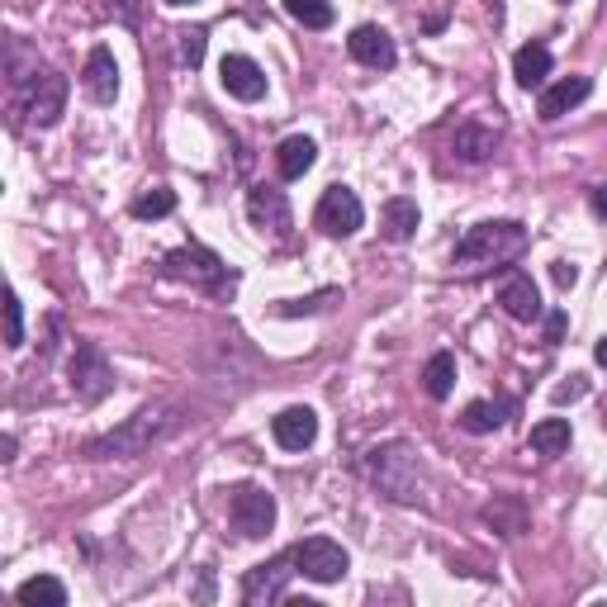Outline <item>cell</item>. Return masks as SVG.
I'll use <instances>...</instances> for the list:
<instances>
[{
	"mask_svg": "<svg viewBox=\"0 0 607 607\" xmlns=\"http://www.w3.org/2000/svg\"><path fill=\"white\" fill-rule=\"evenodd\" d=\"M527 252V228L513 224V218H498V224H475L465 238L456 242L451 252V266L460 276H475V270H489V266H508Z\"/></svg>",
	"mask_w": 607,
	"mask_h": 607,
	"instance_id": "6da1fadb",
	"label": "cell"
},
{
	"mask_svg": "<svg viewBox=\"0 0 607 607\" xmlns=\"http://www.w3.org/2000/svg\"><path fill=\"white\" fill-rule=\"evenodd\" d=\"M162 270L172 280H186V286H195V290H224L228 286V266L218 262L214 252H204V248H176V252H166L162 256Z\"/></svg>",
	"mask_w": 607,
	"mask_h": 607,
	"instance_id": "7a4b0ae2",
	"label": "cell"
},
{
	"mask_svg": "<svg viewBox=\"0 0 607 607\" xmlns=\"http://www.w3.org/2000/svg\"><path fill=\"white\" fill-rule=\"evenodd\" d=\"M290 560H294V570H300L304 579H314V584H338V579L352 570V555H346L338 541H328V536L300 541V546L290 551Z\"/></svg>",
	"mask_w": 607,
	"mask_h": 607,
	"instance_id": "3957f363",
	"label": "cell"
},
{
	"mask_svg": "<svg viewBox=\"0 0 607 607\" xmlns=\"http://www.w3.org/2000/svg\"><path fill=\"white\" fill-rule=\"evenodd\" d=\"M228 522H232V532L238 536H266L270 527H276V498L266 494V489H256V484H242V489H232V498H228Z\"/></svg>",
	"mask_w": 607,
	"mask_h": 607,
	"instance_id": "277c9868",
	"label": "cell"
},
{
	"mask_svg": "<svg viewBox=\"0 0 607 607\" xmlns=\"http://www.w3.org/2000/svg\"><path fill=\"white\" fill-rule=\"evenodd\" d=\"M361 224H366V210H361L356 190H346V186H328V190H323V200L314 210V228L318 232H328V238H352Z\"/></svg>",
	"mask_w": 607,
	"mask_h": 607,
	"instance_id": "5b68a950",
	"label": "cell"
},
{
	"mask_svg": "<svg viewBox=\"0 0 607 607\" xmlns=\"http://www.w3.org/2000/svg\"><path fill=\"white\" fill-rule=\"evenodd\" d=\"M67 376H72V390L81 399H90V404L114 390V370H110V361H105V352H100L96 342H76Z\"/></svg>",
	"mask_w": 607,
	"mask_h": 607,
	"instance_id": "8992f818",
	"label": "cell"
},
{
	"mask_svg": "<svg viewBox=\"0 0 607 607\" xmlns=\"http://www.w3.org/2000/svg\"><path fill=\"white\" fill-rule=\"evenodd\" d=\"M166 428V422H157L152 413H138V418H128V428L100 437V442H90V456L105 460V456H138L148 442H157V432Z\"/></svg>",
	"mask_w": 607,
	"mask_h": 607,
	"instance_id": "52a82bcc",
	"label": "cell"
},
{
	"mask_svg": "<svg viewBox=\"0 0 607 607\" xmlns=\"http://www.w3.org/2000/svg\"><path fill=\"white\" fill-rule=\"evenodd\" d=\"M67 110V76L62 72H34V90H29V119L38 128H53Z\"/></svg>",
	"mask_w": 607,
	"mask_h": 607,
	"instance_id": "ba28073f",
	"label": "cell"
},
{
	"mask_svg": "<svg viewBox=\"0 0 607 607\" xmlns=\"http://www.w3.org/2000/svg\"><path fill=\"white\" fill-rule=\"evenodd\" d=\"M270 437H276L280 451H308L318 442V413L304 404L276 413V418H270Z\"/></svg>",
	"mask_w": 607,
	"mask_h": 607,
	"instance_id": "9c48e42d",
	"label": "cell"
},
{
	"mask_svg": "<svg viewBox=\"0 0 607 607\" xmlns=\"http://www.w3.org/2000/svg\"><path fill=\"white\" fill-rule=\"evenodd\" d=\"M346 53H352L361 67H376V72H390L399 62L394 38L384 34L380 24H361V29H352V38H346Z\"/></svg>",
	"mask_w": 607,
	"mask_h": 607,
	"instance_id": "30bf717a",
	"label": "cell"
},
{
	"mask_svg": "<svg viewBox=\"0 0 607 607\" xmlns=\"http://www.w3.org/2000/svg\"><path fill=\"white\" fill-rule=\"evenodd\" d=\"M218 81H224V90L232 100H262L266 96V72L256 67L252 58H242V53H228L224 62H218Z\"/></svg>",
	"mask_w": 607,
	"mask_h": 607,
	"instance_id": "8fae6325",
	"label": "cell"
},
{
	"mask_svg": "<svg viewBox=\"0 0 607 607\" xmlns=\"http://www.w3.org/2000/svg\"><path fill=\"white\" fill-rule=\"evenodd\" d=\"M248 214L262 232H276V238L290 232V200H286V190H276V186H252L248 190Z\"/></svg>",
	"mask_w": 607,
	"mask_h": 607,
	"instance_id": "7c38bea8",
	"label": "cell"
},
{
	"mask_svg": "<svg viewBox=\"0 0 607 607\" xmlns=\"http://www.w3.org/2000/svg\"><path fill=\"white\" fill-rule=\"evenodd\" d=\"M593 96V81L589 76H565V81H555V86H541V100H536V114L546 124L555 119H565L574 105H584V100Z\"/></svg>",
	"mask_w": 607,
	"mask_h": 607,
	"instance_id": "4fadbf2b",
	"label": "cell"
},
{
	"mask_svg": "<svg viewBox=\"0 0 607 607\" xmlns=\"http://www.w3.org/2000/svg\"><path fill=\"white\" fill-rule=\"evenodd\" d=\"M290 565H294L290 555H280V560H270V565H256V570L242 579V598H248L252 607L256 603H280L286 598V579L294 574Z\"/></svg>",
	"mask_w": 607,
	"mask_h": 607,
	"instance_id": "5bb4252c",
	"label": "cell"
},
{
	"mask_svg": "<svg viewBox=\"0 0 607 607\" xmlns=\"http://www.w3.org/2000/svg\"><path fill=\"white\" fill-rule=\"evenodd\" d=\"M498 304H503V314L508 318H518V323H536L546 308H541V290H536V280L532 276H508L503 280V290H498Z\"/></svg>",
	"mask_w": 607,
	"mask_h": 607,
	"instance_id": "9a60e30c",
	"label": "cell"
},
{
	"mask_svg": "<svg viewBox=\"0 0 607 607\" xmlns=\"http://www.w3.org/2000/svg\"><path fill=\"white\" fill-rule=\"evenodd\" d=\"M86 96L96 100V105H114V96H119V67H114V53L110 48H96V53L86 58Z\"/></svg>",
	"mask_w": 607,
	"mask_h": 607,
	"instance_id": "2e32d148",
	"label": "cell"
},
{
	"mask_svg": "<svg viewBox=\"0 0 607 607\" xmlns=\"http://www.w3.org/2000/svg\"><path fill=\"white\" fill-rule=\"evenodd\" d=\"M518 413V404L513 399H480V404H470L460 413V428L465 432H475V437H484V432H498L503 422Z\"/></svg>",
	"mask_w": 607,
	"mask_h": 607,
	"instance_id": "e0dca14e",
	"label": "cell"
},
{
	"mask_svg": "<svg viewBox=\"0 0 607 607\" xmlns=\"http://www.w3.org/2000/svg\"><path fill=\"white\" fill-rule=\"evenodd\" d=\"M498 148V138H494V128H484L480 119H465L460 128H456V138H451V152H456L460 162H484L489 152Z\"/></svg>",
	"mask_w": 607,
	"mask_h": 607,
	"instance_id": "ac0fdd59",
	"label": "cell"
},
{
	"mask_svg": "<svg viewBox=\"0 0 607 607\" xmlns=\"http://www.w3.org/2000/svg\"><path fill=\"white\" fill-rule=\"evenodd\" d=\"M418 204H413L408 195H394V200H384V210H380V232L390 242H408L413 232H418Z\"/></svg>",
	"mask_w": 607,
	"mask_h": 607,
	"instance_id": "d6986e66",
	"label": "cell"
},
{
	"mask_svg": "<svg viewBox=\"0 0 607 607\" xmlns=\"http://www.w3.org/2000/svg\"><path fill=\"white\" fill-rule=\"evenodd\" d=\"M513 76H518L522 90H541V86L551 81V48L546 43L518 48V58H513Z\"/></svg>",
	"mask_w": 607,
	"mask_h": 607,
	"instance_id": "ffe728a7",
	"label": "cell"
},
{
	"mask_svg": "<svg viewBox=\"0 0 607 607\" xmlns=\"http://www.w3.org/2000/svg\"><path fill=\"white\" fill-rule=\"evenodd\" d=\"M314 162H318V143L314 138H304V134H294V138H286V143L276 148V172L286 180H300Z\"/></svg>",
	"mask_w": 607,
	"mask_h": 607,
	"instance_id": "44dd1931",
	"label": "cell"
},
{
	"mask_svg": "<svg viewBox=\"0 0 607 607\" xmlns=\"http://www.w3.org/2000/svg\"><path fill=\"white\" fill-rule=\"evenodd\" d=\"M15 598L24 607H67V589H62V579H53V574H34L15 589Z\"/></svg>",
	"mask_w": 607,
	"mask_h": 607,
	"instance_id": "7402d4cb",
	"label": "cell"
},
{
	"mask_svg": "<svg viewBox=\"0 0 607 607\" xmlns=\"http://www.w3.org/2000/svg\"><path fill=\"white\" fill-rule=\"evenodd\" d=\"M527 446H532L536 456H565V451H570V422H565V418L536 422L532 437H527Z\"/></svg>",
	"mask_w": 607,
	"mask_h": 607,
	"instance_id": "603a6c76",
	"label": "cell"
},
{
	"mask_svg": "<svg viewBox=\"0 0 607 607\" xmlns=\"http://www.w3.org/2000/svg\"><path fill=\"white\" fill-rule=\"evenodd\" d=\"M422 390H428V399H446L451 390H456V356L437 352L428 366H422Z\"/></svg>",
	"mask_w": 607,
	"mask_h": 607,
	"instance_id": "cb8c5ba5",
	"label": "cell"
},
{
	"mask_svg": "<svg viewBox=\"0 0 607 607\" xmlns=\"http://www.w3.org/2000/svg\"><path fill=\"white\" fill-rule=\"evenodd\" d=\"M286 15L294 24H304V29H328V24L338 20L328 0H286Z\"/></svg>",
	"mask_w": 607,
	"mask_h": 607,
	"instance_id": "d4e9b609",
	"label": "cell"
},
{
	"mask_svg": "<svg viewBox=\"0 0 607 607\" xmlns=\"http://www.w3.org/2000/svg\"><path fill=\"white\" fill-rule=\"evenodd\" d=\"M172 210H176V195L166 186H157V190H148V195L134 200V218H166Z\"/></svg>",
	"mask_w": 607,
	"mask_h": 607,
	"instance_id": "484cf974",
	"label": "cell"
},
{
	"mask_svg": "<svg viewBox=\"0 0 607 607\" xmlns=\"http://www.w3.org/2000/svg\"><path fill=\"white\" fill-rule=\"evenodd\" d=\"M5 346H24V308L15 290L5 294Z\"/></svg>",
	"mask_w": 607,
	"mask_h": 607,
	"instance_id": "4316f807",
	"label": "cell"
},
{
	"mask_svg": "<svg viewBox=\"0 0 607 607\" xmlns=\"http://www.w3.org/2000/svg\"><path fill=\"white\" fill-rule=\"evenodd\" d=\"M584 394H589V376H570L565 384H555V390H551L555 404H579Z\"/></svg>",
	"mask_w": 607,
	"mask_h": 607,
	"instance_id": "83f0119b",
	"label": "cell"
},
{
	"mask_svg": "<svg viewBox=\"0 0 607 607\" xmlns=\"http://www.w3.org/2000/svg\"><path fill=\"white\" fill-rule=\"evenodd\" d=\"M180 58H186L190 67H200V62H204V29H186V34H180Z\"/></svg>",
	"mask_w": 607,
	"mask_h": 607,
	"instance_id": "f1b7e54d",
	"label": "cell"
},
{
	"mask_svg": "<svg viewBox=\"0 0 607 607\" xmlns=\"http://www.w3.org/2000/svg\"><path fill=\"white\" fill-rule=\"evenodd\" d=\"M565 328H570V314H565V308H555V314L546 318V346H560L565 342Z\"/></svg>",
	"mask_w": 607,
	"mask_h": 607,
	"instance_id": "f546056e",
	"label": "cell"
},
{
	"mask_svg": "<svg viewBox=\"0 0 607 607\" xmlns=\"http://www.w3.org/2000/svg\"><path fill=\"white\" fill-rule=\"evenodd\" d=\"M551 280H555L560 290H570L574 280H579V266H574V262H555V266H551Z\"/></svg>",
	"mask_w": 607,
	"mask_h": 607,
	"instance_id": "4dcf8cb0",
	"label": "cell"
},
{
	"mask_svg": "<svg viewBox=\"0 0 607 607\" xmlns=\"http://www.w3.org/2000/svg\"><path fill=\"white\" fill-rule=\"evenodd\" d=\"M593 214H598V218H607V186H598V190H593Z\"/></svg>",
	"mask_w": 607,
	"mask_h": 607,
	"instance_id": "1f68e13d",
	"label": "cell"
},
{
	"mask_svg": "<svg viewBox=\"0 0 607 607\" xmlns=\"http://www.w3.org/2000/svg\"><path fill=\"white\" fill-rule=\"evenodd\" d=\"M119 10H124L128 20H134V15H138V0H119Z\"/></svg>",
	"mask_w": 607,
	"mask_h": 607,
	"instance_id": "d6a6232c",
	"label": "cell"
},
{
	"mask_svg": "<svg viewBox=\"0 0 607 607\" xmlns=\"http://www.w3.org/2000/svg\"><path fill=\"white\" fill-rule=\"evenodd\" d=\"M166 5H176V10H180V5H200V0H166Z\"/></svg>",
	"mask_w": 607,
	"mask_h": 607,
	"instance_id": "836d02e7",
	"label": "cell"
}]
</instances>
